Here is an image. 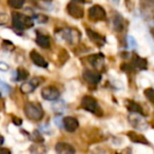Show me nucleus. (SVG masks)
<instances>
[{
  "label": "nucleus",
  "instance_id": "f257e3e1",
  "mask_svg": "<svg viewBox=\"0 0 154 154\" xmlns=\"http://www.w3.org/2000/svg\"><path fill=\"white\" fill-rule=\"evenodd\" d=\"M12 20H13V26L17 30L23 31V30H28L31 29L34 26V20L32 19L29 16L24 15L21 13H13L12 15Z\"/></svg>",
  "mask_w": 154,
  "mask_h": 154
},
{
  "label": "nucleus",
  "instance_id": "f03ea898",
  "mask_svg": "<svg viewBox=\"0 0 154 154\" xmlns=\"http://www.w3.org/2000/svg\"><path fill=\"white\" fill-rule=\"evenodd\" d=\"M24 114L31 120H40L43 117V110L37 103H26L24 105Z\"/></svg>",
  "mask_w": 154,
  "mask_h": 154
},
{
  "label": "nucleus",
  "instance_id": "7ed1b4c3",
  "mask_svg": "<svg viewBox=\"0 0 154 154\" xmlns=\"http://www.w3.org/2000/svg\"><path fill=\"white\" fill-rule=\"evenodd\" d=\"M82 107L84 108L86 111L91 112V113L95 114V115L100 116L101 114H103V111H101L97 100L94 98V97L90 96V95H86V96L82 97Z\"/></svg>",
  "mask_w": 154,
  "mask_h": 154
},
{
  "label": "nucleus",
  "instance_id": "20e7f679",
  "mask_svg": "<svg viewBox=\"0 0 154 154\" xmlns=\"http://www.w3.org/2000/svg\"><path fill=\"white\" fill-rule=\"evenodd\" d=\"M106 11L103 7L100 5H93L92 8H90L89 10V18L91 21H103L106 19Z\"/></svg>",
  "mask_w": 154,
  "mask_h": 154
},
{
  "label": "nucleus",
  "instance_id": "39448f33",
  "mask_svg": "<svg viewBox=\"0 0 154 154\" xmlns=\"http://www.w3.org/2000/svg\"><path fill=\"white\" fill-rule=\"evenodd\" d=\"M66 11L70 16H72L75 19H80L84 17V9L79 3L75 2V1H71L68 5H66Z\"/></svg>",
  "mask_w": 154,
  "mask_h": 154
},
{
  "label": "nucleus",
  "instance_id": "423d86ee",
  "mask_svg": "<svg viewBox=\"0 0 154 154\" xmlns=\"http://www.w3.org/2000/svg\"><path fill=\"white\" fill-rule=\"evenodd\" d=\"M41 96H42V98L45 99V100L55 101L59 98L60 92L55 87H52V86L45 87V88L42 89V91H41Z\"/></svg>",
  "mask_w": 154,
  "mask_h": 154
},
{
  "label": "nucleus",
  "instance_id": "0eeeda50",
  "mask_svg": "<svg viewBox=\"0 0 154 154\" xmlns=\"http://www.w3.org/2000/svg\"><path fill=\"white\" fill-rule=\"evenodd\" d=\"M82 77L88 84L91 85H97L101 79V75L93 70H85L82 73Z\"/></svg>",
  "mask_w": 154,
  "mask_h": 154
},
{
  "label": "nucleus",
  "instance_id": "6e6552de",
  "mask_svg": "<svg viewBox=\"0 0 154 154\" xmlns=\"http://www.w3.org/2000/svg\"><path fill=\"white\" fill-rule=\"evenodd\" d=\"M41 82V80L39 78H33L30 82H23V84L20 86V91H21L23 94H30L33 91H35V89L38 87V85Z\"/></svg>",
  "mask_w": 154,
  "mask_h": 154
},
{
  "label": "nucleus",
  "instance_id": "1a4fd4ad",
  "mask_svg": "<svg viewBox=\"0 0 154 154\" xmlns=\"http://www.w3.org/2000/svg\"><path fill=\"white\" fill-rule=\"evenodd\" d=\"M62 125H63V128L66 129L68 132H74L78 129L79 127V122L75 117L72 116H66L62 119Z\"/></svg>",
  "mask_w": 154,
  "mask_h": 154
},
{
  "label": "nucleus",
  "instance_id": "9d476101",
  "mask_svg": "<svg viewBox=\"0 0 154 154\" xmlns=\"http://www.w3.org/2000/svg\"><path fill=\"white\" fill-rule=\"evenodd\" d=\"M57 154H75V149L68 143H57L55 146Z\"/></svg>",
  "mask_w": 154,
  "mask_h": 154
},
{
  "label": "nucleus",
  "instance_id": "9b49d317",
  "mask_svg": "<svg viewBox=\"0 0 154 154\" xmlns=\"http://www.w3.org/2000/svg\"><path fill=\"white\" fill-rule=\"evenodd\" d=\"M87 34H88L89 38L95 43L98 47H103V45H106V38L103 36H101L100 34L94 32V31L90 30V29H87Z\"/></svg>",
  "mask_w": 154,
  "mask_h": 154
},
{
  "label": "nucleus",
  "instance_id": "f8f14e48",
  "mask_svg": "<svg viewBox=\"0 0 154 154\" xmlns=\"http://www.w3.org/2000/svg\"><path fill=\"white\" fill-rule=\"evenodd\" d=\"M31 60L33 61V63L36 64L37 66H40V68H47L48 66V61L36 51H32L30 53Z\"/></svg>",
  "mask_w": 154,
  "mask_h": 154
},
{
  "label": "nucleus",
  "instance_id": "ddd939ff",
  "mask_svg": "<svg viewBox=\"0 0 154 154\" xmlns=\"http://www.w3.org/2000/svg\"><path fill=\"white\" fill-rule=\"evenodd\" d=\"M132 63L136 69L139 70H147L148 68V62L145 58H141L137 54H133L132 56Z\"/></svg>",
  "mask_w": 154,
  "mask_h": 154
},
{
  "label": "nucleus",
  "instance_id": "4468645a",
  "mask_svg": "<svg viewBox=\"0 0 154 154\" xmlns=\"http://www.w3.org/2000/svg\"><path fill=\"white\" fill-rule=\"evenodd\" d=\"M128 137L133 141V143H143V145H149V141L146 139V137L141 134L134 132V131H131L128 132Z\"/></svg>",
  "mask_w": 154,
  "mask_h": 154
},
{
  "label": "nucleus",
  "instance_id": "2eb2a0df",
  "mask_svg": "<svg viewBox=\"0 0 154 154\" xmlns=\"http://www.w3.org/2000/svg\"><path fill=\"white\" fill-rule=\"evenodd\" d=\"M36 42L39 47L43 48V49H48L51 45V40H50L49 36L43 34H37L36 36Z\"/></svg>",
  "mask_w": 154,
  "mask_h": 154
},
{
  "label": "nucleus",
  "instance_id": "dca6fc26",
  "mask_svg": "<svg viewBox=\"0 0 154 154\" xmlns=\"http://www.w3.org/2000/svg\"><path fill=\"white\" fill-rule=\"evenodd\" d=\"M127 108H128L129 112H132V113L141 114V115H143V108H141L138 103H135V101H133V100L128 101V103H127Z\"/></svg>",
  "mask_w": 154,
  "mask_h": 154
},
{
  "label": "nucleus",
  "instance_id": "f3484780",
  "mask_svg": "<svg viewBox=\"0 0 154 154\" xmlns=\"http://www.w3.org/2000/svg\"><path fill=\"white\" fill-rule=\"evenodd\" d=\"M113 26H114V30L117 31V32H122L124 30V26H125L124 18L120 15H116L113 18Z\"/></svg>",
  "mask_w": 154,
  "mask_h": 154
},
{
  "label": "nucleus",
  "instance_id": "a211bd4d",
  "mask_svg": "<svg viewBox=\"0 0 154 154\" xmlns=\"http://www.w3.org/2000/svg\"><path fill=\"white\" fill-rule=\"evenodd\" d=\"M88 60L93 66L98 68L103 62V55H91L88 57Z\"/></svg>",
  "mask_w": 154,
  "mask_h": 154
},
{
  "label": "nucleus",
  "instance_id": "6ab92c4d",
  "mask_svg": "<svg viewBox=\"0 0 154 154\" xmlns=\"http://www.w3.org/2000/svg\"><path fill=\"white\" fill-rule=\"evenodd\" d=\"M16 80H26L29 77V72L24 68H18L16 72Z\"/></svg>",
  "mask_w": 154,
  "mask_h": 154
},
{
  "label": "nucleus",
  "instance_id": "aec40b11",
  "mask_svg": "<svg viewBox=\"0 0 154 154\" xmlns=\"http://www.w3.org/2000/svg\"><path fill=\"white\" fill-rule=\"evenodd\" d=\"M26 0H8L10 7H12L13 9H21L23 7Z\"/></svg>",
  "mask_w": 154,
  "mask_h": 154
},
{
  "label": "nucleus",
  "instance_id": "412c9836",
  "mask_svg": "<svg viewBox=\"0 0 154 154\" xmlns=\"http://www.w3.org/2000/svg\"><path fill=\"white\" fill-rule=\"evenodd\" d=\"M145 96L149 99V101L154 106V89L149 88L145 90Z\"/></svg>",
  "mask_w": 154,
  "mask_h": 154
},
{
  "label": "nucleus",
  "instance_id": "4be33fe9",
  "mask_svg": "<svg viewBox=\"0 0 154 154\" xmlns=\"http://www.w3.org/2000/svg\"><path fill=\"white\" fill-rule=\"evenodd\" d=\"M128 42H129V47L132 48V49H135L136 48V40L134 39L133 36H129L128 37Z\"/></svg>",
  "mask_w": 154,
  "mask_h": 154
},
{
  "label": "nucleus",
  "instance_id": "5701e85b",
  "mask_svg": "<svg viewBox=\"0 0 154 154\" xmlns=\"http://www.w3.org/2000/svg\"><path fill=\"white\" fill-rule=\"evenodd\" d=\"M8 16L5 14H0V26H5L8 23Z\"/></svg>",
  "mask_w": 154,
  "mask_h": 154
},
{
  "label": "nucleus",
  "instance_id": "b1692460",
  "mask_svg": "<svg viewBox=\"0 0 154 154\" xmlns=\"http://www.w3.org/2000/svg\"><path fill=\"white\" fill-rule=\"evenodd\" d=\"M0 85H1V86H0V88L5 89V93H9L10 92V90H11V89H10V87L8 86L7 84H5V82H0Z\"/></svg>",
  "mask_w": 154,
  "mask_h": 154
},
{
  "label": "nucleus",
  "instance_id": "393cba45",
  "mask_svg": "<svg viewBox=\"0 0 154 154\" xmlns=\"http://www.w3.org/2000/svg\"><path fill=\"white\" fill-rule=\"evenodd\" d=\"M9 70V66L3 62H0V71H8Z\"/></svg>",
  "mask_w": 154,
  "mask_h": 154
},
{
  "label": "nucleus",
  "instance_id": "a878e982",
  "mask_svg": "<svg viewBox=\"0 0 154 154\" xmlns=\"http://www.w3.org/2000/svg\"><path fill=\"white\" fill-rule=\"evenodd\" d=\"M0 154H11V151L7 148H0Z\"/></svg>",
  "mask_w": 154,
  "mask_h": 154
},
{
  "label": "nucleus",
  "instance_id": "bb28decb",
  "mask_svg": "<svg viewBox=\"0 0 154 154\" xmlns=\"http://www.w3.org/2000/svg\"><path fill=\"white\" fill-rule=\"evenodd\" d=\"M13 122L15 125H21V119L19 118H13Z\"/></svg>",
  "mask_w": 154,
  "mask_h": 154
},
{
  "label": "nucleus",
  "instance_id": "cd10ccee",
  "mask_svg": "<svg viewBox=\"0 0 154 154\" xmlns=\"http://www.w3.org/2000/svg\"><path fill=\"white\" fill-rule=\"evenodd\" d=\"M3 141H5V139H3V137L1 136V135H0V146L2 145V143H3Z\"/></svg>",
  "mask_w": 154,
  "mask_h": 154
},
{
  "label": "nucleus",
  "instance_id": "c85d7f7f",
  "mask_svg": "<svg viewBox=\"0 0 154 154\" xmlns=\"http://www.w3.org/2000/svg\"><path fill=\"white\" fill-rule=\"evenodd\" d=\"M112 1H113L115 5H118V2H119V0H112Z\"/></svg>",
  "mask_w": 154,
  "mask_h": 154
},
{
  "label": "nucleus",
  "instance_id": "c756f323",
  "mask_svg": "<svg viewBox=\"0 0 154 154\" xmlns=\"http://www.w3.org/2000/svg\"><path fill=\"white\" fill-rule=\"evenodd\" d=\"M152 34H153V37H154V29L152 30Z\"/></svg>",
  "mask_w": 154,
  "mask_h": 154
},
{
  "label": "nucleus",
  "instance_id": "7c9ffc66",
  "mask_svg": "<svg viewBox=\"0 0 154 154\" xmlns=\"http://www.w3.org/2000/svg\"><path fill=\"white\" fill-rule=\"evenodd\" d=\"M0 96H1V93H0Z\"/></svg>",
  "mask_w": 154,
  "mask_h": 154
}]
</instances>
